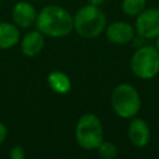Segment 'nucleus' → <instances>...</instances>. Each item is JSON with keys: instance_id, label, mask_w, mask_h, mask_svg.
Masks as SVG:
<instances>
[{"instance_id": "17", "label": "nucleus", "mask_w": 159, "mask_h": 159, "mask_svg": "<svg viewBox=\"0 0 159 159\" xmlns=\"http://www.w3.org/2000/svg\"><path fill=\"white\" fill-rule=\"evenodd\" d=\"M88 4H92V5H97V6H101L106 0H87Z\"/></svg>"}, {"instance_id": "3", "label": "nucleus", "mask_w": 159, "mask_h": 159, "mask_svg": "<svg viewBox=\"0 0 159 159\" xmlns=\"http://www.w3.org/2000/svg\"><path fill=\"white\" fill-rule=\"evenodd\" d=\"M113 112L122 119H130L138 116L142 108V98L138 89L127 82L118 83L111 93Z\"/></svg>"}, {"instance_id": "11", "label": "nucleus", "mask_w": 159, "mask_h": 159, "mask_svg": "<svg viewBox=\"0 0 159 159\" xmlns=\"http://www.w3.org/2000/svg\"><path fill=\"white\" fill-rule=\"evenodd\" d=\"M20 42V30L15 24L0 21V50H9Z\"/></svg>"}, {"instance_id": "2", "label": "nucleus", "mask_w": 159, "mask_h": 159, "mask_svg": "<svg viewBox=\"0 0 159 159\" xmlns=\"http://www.w3.org/2000/svg\"><path fill=\"white\" fill-rule=\"evenodd\" d=\"M107 16L101 6L87 4L73 16V30L83 39H96L104 32Z\"/></svg>"}, {"instance_id": "5", "label": "nucleus", "mask_w": 159, "mask_h": 159, "mask_svg": "<svg viewBox=\"0 0 159 159\" xmlns=\"http://www.w3.org/2000/svg\"><path fill=\"white\" fill-rule=\"evenodd\" d=\"M129 68L134 77L149 81L159 75V51L154 45H140L129 60Z\"/></svg>"}, {"instance_id": "9", "label": "nucleus", "mask_w": 159, "mask_h": 159, "mask_svg": "<svg viewBox=\"0 0 159 159\" xmlns=\"http://www.w3.org/2000/svg\"><path fill=\"white\" fill-rule=\"evenodd\" d=\"M11 16L14 24L19 29H30L32 25H35L37 12L30 1H19L14 5Z\"/></svg>"}, {"instance_id": "15", "label": "nucleus", "mask_w": 159, "mask_h": 159, "mask_svg": "<svg viewBox=\"0 0 159 159\" xmlns=\"http://www.w3.org/2000/svg\"><path fill=\"white\" fill-rule=\"evenodd\" d=\"M10 158L11 159H24L25 158V150L21 145H14L10 150Z\"/></svg>"}, {"instance_id": "4", "label": "nucleus", "mask_w": 159, "mask_h": 159, "mask_svg": "<svg viewBox=\"0 0 159 159\" xmlns=\"http://www.w3.org/2000/svg\"><path fill=\"white\" fill-rule=\"evenodd\" d=\"M75 139L84 150H96L104 140L102 120L94 113L82 114L75 127Z\"/></svg>"}, {"instance_id": "7", "label": "nucleus", "mask_w": 159, "mask_h": 159, "mask_svg": "<svg viewBox=\"0 0 159 159\" xmlns=\"http://www.w3.org/2000/svg\"><path fill=\"white\" fill-rule=\"evenodd\" d=\"M104 34H106L107 40L111 43L118 45V46H123V45H128L133 42L134 37L137 36L134 25L127 21H122V20L113 21L109 25H107Z\"/></svg>"}, {"instance_id": "14", "label": "nucleus", "mask_w": 159, "mask_h": 159, "mask_svg": "<svg viewBox=\"0 0 159 159\" xmlns=\"http://www.w3.org/2000/svg\"><path fill=\"white\" fill-rule=\"evenodd\" d=\"M96 150L98 152V155L103 159H114L119 153L118 147L109 140H103Z\"/></svg>"}, {"instance_id": "10", "label": "nucleus", "mask_w": 159, "mask_h": 159, "mask_svg": "<svg viewBox=\"0 0 159 159\" xmlns=\"http://www.w3.org/2000/svg\"><path fill=\"white\" fill-rule=\"evenodd\" d=\"M45 46V35L39 30L29 31L20 41V50L27 57L37 56Z\"/></svg>"}, {"instance_id": "13", "label": "nucleus", "mask_w": 159, "mask_h": 159, "mask_svg": "<svg viewBox=\"0 0 159 159\" xmlns=\"http://www.w3.org/2000/svg\"><path fill=\"white\" fill-rule=\"evenodd\" d=\"M120 7L127 16L137 17L147 7V0H122Z\"/></svg>"}, {"instance_id": "1", "label": "nucleus", "mask_w": 159, "mask_h": 159, "mask_svg": "<svg viewBox=\"0 0 159 159\" xmlns=\"http://www.w3.org/2000/svg\"><path fill=\"white\" fill-rule=\"evenodd\" d=\"M35 27L45 36L65 37L73 31V16L63 6L46 5L37 12Z\"/></svg>"}, {"instance_id": "18", "label": "nucleus", "mask_w": 159, "mask_h": 159, "mask_svg": "<svg viewBox=\"0 0 159 159\" xmlns=\"http://www.w3.org/2000/svg\"><path fill=\"white\" fill-rule=\"evenodd\" d=\"M154 46H155V47H157V50L159 51V37H157V39H155V43H154Z\"/></svg>"}, {"instance_id": "8", "label": "nucleus", "mask_w": 159, "mask_h": 159, "mask_svg": "<svg viewBox=\"0 0 159 159\" xmlns=\"http://www.w3.org/2000/svg\"><path fill=\"white\" fill-rule=\"evenodd\" d=\"M127 137L129 143L134 148L142 149L147 147L150 142V137H152L150 127L145 119L135 116L129 119V123L127 127Z\"/></svg>"}, {"instance_id": "19", "label": "nucleus", "mask_w": 159, "mask_h": 159, "mask_svg": "<svg viewBox=\"0 0 159 159\" xmlns=\"http://www.w3.org/2000/svg\"><path fill=\"white\" fill-rule=\"evenodd\" d=\"M30 1H34V2H36V1H40V0H30Z\"/></svg>"}, {"instance_id": "12", "label": "nucleus", "mask_w": 159, "mask_h": 159, "mask_svg": "<svg viewBox=\"0 0 159 159\" xmlns=\"http://www.w3.org/2000/svg\"><path fill=\"white\" fill-rule=\"evenodd\" d=\"M47 83H48L50 88L58 94H66L67 92H70V89L72 87L70 77L65 72L58 71V70H55L48 73Z\"/></svg>"}, {"instance_id": "6", "label": "nucleus", "mask_w": 159, "mask_h": 159, "mask_svg": "<svg viewBox=\"0 0 159 159\" xmlns=\"http://www.w3.org/2000/svg\"><path fill=\"white\" fill-rule=\"evenodd\" d=\"M137 36L143 40H155L159 37V7H145L134 22Z\"/></svg>"}, {"instance_id": "16", "label": "nucleus", "mask_w": 159, "mask_h": 159, "mask_svg": "<svg viewBox=\"0 0 159 159\" xmlns=\"http://www.w3.org/2000/svg\"><path fill=\"white\" fill-rule=\"evenodd\" d=\"M6 137H7V128L4 123L0 122V144H2L5 142Z\"/></svg>"}]
</instances>
